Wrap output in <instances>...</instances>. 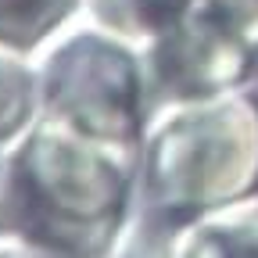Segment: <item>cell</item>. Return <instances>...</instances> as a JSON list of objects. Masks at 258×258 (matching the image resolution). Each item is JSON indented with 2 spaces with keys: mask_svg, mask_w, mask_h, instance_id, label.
<instances>
[{
  "mask_svg": "<svg viewBox=\"0 0 258 258\" xmlns=\"http://www.w3.org/2000/svg\"><path fill=\"white\" fill-rule=\"evenodd\" d=\"M8 222L54 254H101L129 198L137 194V154L93 140L50 115H36L4 147Z\"/></svg>",
  "mask_w": 258,
  "mask_h": 258,
  "instance_id": "1",
  "label": "cell"
},
{
  "mask_svg": "<svg viewBox=\"0 0 258 258\" xmlns=\"http://www.w3.org/2000/svg\"><path fill=\"white\" fill-rule=\"evenodd\" d=\"M258 194V104L240 90L161 101L137 151L144 212L190 222Z\"/></svg>",
  "mask_w": 258,
  "mask_h": 258,
  "instance_id": "2",
  "label": "cell"
},
{
  "mask_svg": "<svg viewBox=\"0 0 258 258\" xmlns=\"http://www.w3.org/2000/svg\"><path fill=\"white\" fill-rule=\"evenodd\" d=\"M40 111L122 151H140L154 97L144 57L90 18H76L32 50Z\"/></svg>",
  "mask_w": 258,
  "mask_h": 258,
  "instance_id": "3",
  "label": "cell"
},
{
  "mask_svg": "<svg viewBox=\"0 0 258 258\" xmlns=\"http://www.w3.org/2000/svg\"><path fill=\"white\" fill-rule=\"evenodd\" d=\"M140 57L154 104L240 90L258 69V54L205 0H198L172 32L140 50Z\"/></svg>",
  "mask_w": 258,
  "mask_h": 258,
  "instance_id": "4",
  "label": "cell"
},
{
  "mask_svg": "<svg viewBox=\"0 0 258 258\" xmlns=\"http://www.w3.org/2000/svg\"><path fill=\"white\" fill-rule=\"evenodd\" d=\"M176 258H258V198L179 222Z\"/></svg>",
  "mask_w": 258,
  "mask_h": 258,
  "instance_id": "5",
  "label": "cell"
},
{
  "mask_svg": "<svg viewBox=\"0 0 258 258\" xmlns=\"http://www.w3.org/2000/svg\"><path fill=\"white\" fill-rule=\"evenodd\" d=\"M198 0H83V18L115 32L129 47L147 50L172 32Z\"/></svg>",
  "mask_w": 258,
  "mask_h": 258,
  "instance_id": "6",
  "label": "cell"
},
{
  "mask_svg": "<svg viewBox=\"0 0 258 258\" xmlns=\"http://www.w3.org/2000/svg\"><path fill=\"white\" fill-rule=\"evenodd\" d=\"M83 15V0H0V43L25 54Z\"/></svg>",
  "mask_w": 258,
  "mask_h": 258,
  "instance_id": "7",
  "label": "cell"
},
{
  "mask_svg": "<svg viewBox=\"0 0 258 258\" xmlns=\"http://www.w3.org/2000/svg\"><path fill=\"white\" fill-rule=\"evenodd\" d=\"M40 111L32 54L0 43V147L15 144Z\"/></svg>",
  "mask_w": 258,
  "mask_h": 258,
  "instance_id": "8",
  "label": "cell"
},
{
  "mask_svg": "<svg viewBox=\"0 0 258 258\" xmlns=\"http://www.w3.org/2000/svg\"><path fill=\"white\" fill-rule=\"evenodd\" d=\"M205 4L258 54V0H205Z\"/></svg>",
  "mask_w": 258,
  "mask_h": 258,
  "instance_id": "9",
  "label": "cell"
},
{
  "mask_svg": "<svg viewBox=\"0 0 258 258\" xmlns=\"http://www.w3.org/2000/svg\"><path fill=\"white\" fill-rule=\"evenodd\" d=\"M8 226V172H4V147H0V230Z\"/></svg>",
  "mask_w": 258,
  "mask_h": 258,
  "instance_id": "10",
  "label": "cell"
},
{
  "mask_svg": "<svg viewBox=\"0 0 258 258\" xmlns=\"http://www.w3.org/2000/svg\"><path fill=\"white\" fill-rule=\"evenodd\" d=\"M244 90H247V93L254 97V104H258V69H254V76H251V83H247Z\"/></svg>",
  "mask_w": 258,
  "mask_h": 258,
  "instance_id": "11",
  "label": "cell"
}]
</instances>
